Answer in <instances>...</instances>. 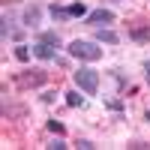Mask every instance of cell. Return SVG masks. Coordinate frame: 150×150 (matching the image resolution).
Listing matches in <instances>:
<instances>
[{
    "label": "cell",
    "instance_id": "1",
    "mask_svg": "<svg viewBox=\"0 0 150 150\" xmlns=\"http://www.w3.org/2000/svg\"><path fill=\"white\" fill-rule=\"evenodd\" d=\"M33 57H39V60H57V51H60V36L54 30H42V33H36V39H33Z\"/></svg>",
    "mask_w": 150,
    "mask_h": 150
},
{
    "label": "cell",
    "instance_id": "2",
    "mask_svg": "<svg viewBox=\"0 0 150 150\" xmlns=\"http://www.w3.org/2000/svg\"><path fill=\"white\" fill-rule=\"evenodd\" d=\"M66 51H69L72 57L84 60V63H96V60H102V48H99L96 39H72Z\"/></svg>",
    "mask_w": 150,
    "mask_h": 150
},
{
    "label": "cell",
    "instance_id": "3",
    "mask_svg": "<svg viewBox=\"0 0 150 150\" xmlns=\"http://www.w3.org/2000/svg\"><path fill=\"white\" fill-rule=\"evenodd\" d=\"M72 81H75V87H78L81 93H87V96H96L99 93V72L96 69H90V66H78L72 72Z\"/></svg>",
    "mask_w": 150,
    "mask_h": 150
},
{
    "label": "cell",
    "instance_id": "4",
    "mask_svg": "<svg viewBox=\"0 0 150 150\" xmlns=\"http://www.w3.org/2000/svg\"><path fill=\"white\" fill-rule=\"evenodd\" d=\"M117 21V15H114V12H111V9H93V12H87V15H84V24H90V27H102V24H114Z\"/></svg>",
    "mask_w": 150,
    "mask_h": 150
},
{
    "label": "cell",
    "instance_id": "5",
    "mask_svg": "<svg viewBox=\"0 0 150 150\" xmlns=\"http://www.w3.org/2000/svg\"><path fill=\"white\" fill-rule=\"evenodd\" d=\"M45 69H33V72H18V87L21 90H30V87H39L45 84Z\"/></svg>",
    "mask_w": 150,
    "mask_h": 150
},
{
    "label": "cell",
    "instance_id": "6",
    "mask_svg": "<svg viewBox=\"0 0 150 150\" xmlns=\"http://www.w3.org/2000/svg\"><path fill=\"white\" fill-rule=\"evenodd\" d=\"M21 24H24L27 30H36V27L42 24V6H39V3H30L27 9L21 12Z\"/></svg>",
    "mask_w": 150,
    "mask_h": 150
},
{
    "label": "cell",
    "instance_id": "7",
    "mask_svg": "<svg viewBox=\"0 0 150 150\" xmlns=\"http://www.w3.org/2000/svg\"><path fill=\"white\" fill-rule=\"evenodd\" d=\"M96 42H99V45H117L120 36H117L114 30H108V27H96Z\"/></svg>",
    "mask_w": 150,
    "mask_h": 150
},
{
    "label": "cell",
    "instance_id": "8",
    "mask_svg": "<svg viewBox=\"0 0 150 150\" xmlns=\"http://www.w3.org/2000/svg\"><path fill=\"white\" fill-rule=\"evenodd\" d=\"M48 15H51L54 21H69V18H72V15H69V9H66V6H57V3L48 6Z\"/></svg>",
    "mask_w": 150,
    "mask_h": 150
},
{
    "label": "cell",
    "instance_id": "9",
    "mask_svg": "<svg viewBox=\"0 0 150 150\" xmlns=\"http://www.w3.org/2000/svg\"><path fill=\"white\" fill-rule=\"evenodd\" d=\"M0 24H3V27H0V36H3V39H9V33L15 30V18H12L9 12H3V18H0Z\"/></svg>",
    "mask_w": 150,
    "mask_h": 150
},
{
    "label": "cell",
    "instance_id": "10",
    "mask_svg": "<svg viewBox=\"0 0 150 150\" xmlns=\"http://www.w3.org/2000/svg\"><path fill=\"white\" fill-rule=\"evenodd\" d=\"M129 36H132L135 42H147V36H150V24H138V27H132Z\"/></svg>",
    "mask_w": 150,
    "mask_h": 150
},
{
    "label": "cell",
    "instance_id": "11",
    "mask_svg": "<svg viewBox=\"0 0 150 150\" xmlns=\"http://www.w3.org/2000/svg\"><path fill=\"white\" fill-rule=\"evenodd\" d=\"M63 96H66V105H69V108H81V105H84V96H81L78 90H69V93H63Z\"/></svg>",
    "mask_w": 150,
    "mask_h": 150
},
{
    "label": "cell",
    "instance_id": "12",
    "mask_svg": "<svg viewBox=\"0 0 150 150\" xmlns=\"http://www.w3.org/2000/svg\"><path fill=\"white\" fill-rule=\"evenodd\" d=\"M30 54H33V48H30V45H18V48H15V57L21 60V63H27Z\"/></svg>",
    "mask_w": 150,
    "mask_h": 150
},
{
    "label": "cell",
    "instance_id": "13",
    "mask_svg": "<svg viewBox=\"0 0 150 150\" xmlns=\"http://www.w3.org/2000/svg\"><path fill=\"white\" fill-rule=\"evenodd\" d=\"M66 9H69V15H72V18L87 15V6H84V3H72V6H66Z\"/></svg>",
    "mask_w": 150,
    "mask_h": 150
},
{
    "label": "cell",
    "instance_id": "14",
    "mask_svg": "<svg viewBox=\"0 0 150 150\" xmlns=\"http://www.w3.org/2000/svg\"><path fill=\"white\" fill-rule=\"evenodd\" d=\"M48 129H51L54 135H63V132H66V126H63L60 120H48Z\"/></svg>",
    "mask_w": 150,
    "mask_h": 150
},
{
    "label": "cell",
    "instance_id": "15",
    "mask_svg": "<svg viewBox=\"0 0 150 150\" xmlns=\"http://www.w3.org/2000/svg\"><path fill=\"white\" fill-rule=\"evenodd\" d=\"M45 150H66V144L60 141V135H57V138H51V141L45 144Z\"/></svg>",
    "mask_w": 150,
    "mask_h": 150
},
{
    "label": "cell",
    "instance_id": "16",
    "mask_svg": "<svg viewBox=\"0 0 150 150\" xmlns=\"http://www.w3.org/2000/svg\"><path fill=\"white\" fill-rule=\"evenodd\" d=\"M75 147H78V150H96V144H93L90 138H78V141H75Z\"/></svg>",
    "mask_w": 150,
    "mask_h": 150
},
{
    "label": "cell",
    "instance_id": "17",
    "mask_svg": "<svg viewBox=\"0 0 150 150\" xmlns=\"http://www.w3.org/2000/svg\"><path fill=\"white\" fill-rule=\"evenodd\" d=\"M129 150H150V141H141V138H135V141H129Z\"/></svg>",
    "mask_w": 150,
    "mask_h": 150
},
{
    "label": "cell",
    "instance_id": "18",
    "mask_svg": "<svg viewBox=\"0 0 150 150\" xmlns=\"http://www.w3.org/2000/svg\"><path fill=\"white\" fill-rule=\"evenodd\" d=\"M42 102H45V105L57 102V90H48V93H42Z\"/></svg>",
    "mask_w": 150,
    "mask_h": 150
},
{
    "label": "cell",
    "instance_id": "19",
    "mask_svg": "<svg viewBox=\"0 0 150 150\" xmlns=\"http://www.w3.org/2000/svg\"><path fill=\"white\" fill-rule=\"evenodd\" d=\"M144 75H147V81H150V60L144 63Z\"/></svg>",
    "mask_w": 150,
    "mask_h": 150
},
{
    "label": "cell",
    "instance_id": "20",
    "mask_svg": "<svg viewBox=\"0 0 150 150\" xmlns=\"http://www.w3.org/2000/svg\"><path fill=\"white\" fill-rule=\"evenodd\" d=\"M144 117H147V123H150V111H147V114H144Z\"/></svg>",
    "mask_w": 150,
    "mask_h": 150
},
{
    "label": "cell",
    "instance_id": "21",
    "mask_svg": "<svg viewBox=\"0 0 150 150\" xmlns=\"http://www.w3.org/2000/svg\"><path fill=\"white\" fill-rule=\"evenodd\" d=\"M111 3H123V0H111Z\"/></svg>",
    "mask_w": 150,
    "mask_h": 150
}]
</instances>
